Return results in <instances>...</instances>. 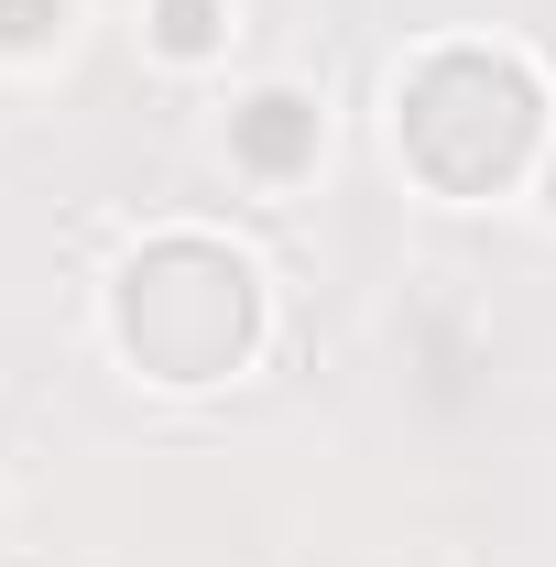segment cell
<instances>
[{"mask_svg":"<svg viewBox=\"0 0 556 567\" xmlns=\"http://www.w3.org/2000/svg\"><path fill=\"white\" fill-rule=\"evenodd\" d=\"M240 142H251V153H262V164H295V153H306V142H317V110H306V99H251V121H240Z\"/></svg>","mask_w":556,"mask_h":567,"instance_id":"cell-3","label":"cell"},{"mask_svg":"<svg viewBox=\"0 0 556 567\" xmlns=\"http://www.w3.org/2000/svg\"><path fill=\"white\" fill-rule=\"evenodd\" d=\"M251 339H262V284L229 240L175 229L121 274V350L153 382H218L251 360Z\"/></svg>","mask_w":556,"mask_h":567,"instance_id":"cell-2","label":"cell"},{"mask_svg":"<svg viewBox=\"0 0 556 567\" xmlns=\"http://www.w3.org/2000/svg\"><path fill=\"white\" fill-rule=\"evenodd\" d=\"M546 132V87L491 55V44H447L393 87V153L415 164L436 197H491L524 175V153Z\"/></svg>","mask_w":556,"mask_h":567,"instance_id":"cell-1","label":"cell"},{"mask_svg":"<svg viewBox=\"0 0 556 567\" xmlns=\"http://www.w3.org/2000/svg\"><path fill=\"white\" fill-rule=\"evenodd\" d=\"M546 186H556V175H546ZM546 208H556V197H546Z\"/></svg>","mask_w":556,"mask_h":567,"instance_id":"cell-5","label":"cell"},{"mask_svg":"<svg viewBox=\"0 0 556 567\" xmlns=\"http://www.w3.org/2000/svg\"><path fill=\"white\" fill-rule=\"evenodd\" d=\"M153 44L164 55H218V0H153Z\"/></svg>","mask_w":556,"mask_h":567,"instance_id":"cell-4","label":"cell"}]
</instances>
